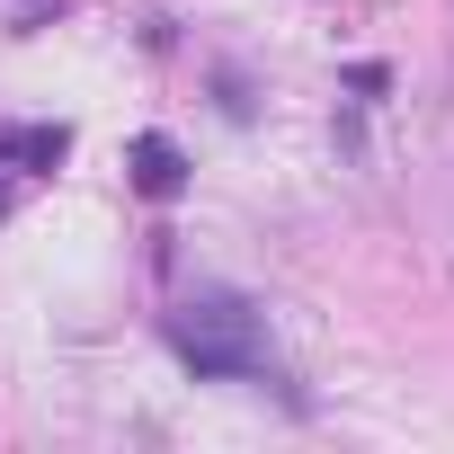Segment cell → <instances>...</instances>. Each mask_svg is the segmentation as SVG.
Listing matches in <instances>:
<instances>
[{"instance_id": "6da1fadb", "label": "cell", "mask_w": 454, "mask_h": 454, "mask_svg": "<svg viewBox=\"0 0 454 454\" xmlns=\"http://www.w3.org/2000/svg\"><path fill=\"white\" fill-rule=\"evenodd\" d=\"M160 339L169 356L196 374V383H286L277 374V348H268V312L232 286H196L160 312Z\"/></svg>"}, {"instance_id": "8992f818", "label": "cell", "mask_w": 454, "mask_h": 454, "mask_svg": "<svg viewBox=\"0 0 454 454\" xmlns=\"http://www.w3.org/2000/svg\"><path fill=\"white\" fill-rule=\"evenodd\" d=\"M54 10H63V0H19V36H36V27H54Z\"/></svg>"}, {"instance_id": "7a4b0ae2", "label": "cell", "mask_w": 454, "mask_h": 454, "mask_svg": "<svg viewBox=\"0 0 454 454\" xmlns=\"http://www.w3.org/2000/svg\"><path fill=\"white\" fill-rule=\"evenodd\" d=\"M63 160H72V125L63 116H10V125H0V223H10L19 196L45 187Z\"/></svg>"}, {"instance_id": "3957f363", "label": "cell", "mask_w": 454, "mask_h": 454, "mask_svg": "<svg viewBox=\"0 0 454 454\" xmlns=\"http://www.w3.org/2000/svg\"><path fill=\"white\" fill-rule=\"evenodd\" d=\"M125 178H134V196H152V205H178L187 196V152H178V134H160V125H143L134 134V152H125Z\"/></svg>"}, {"instance_id": "277c9868", "label": "cell", "mask_w": 454, "mask_h": 454, "mask_svg": "<svg viewBox=\"0 0 454 454\" xmlns=\"http://www.w3.org/2000/svg\"><path fill=\"white\" fill-rule=\"evenodd\" d=\"M214 107H223V125H250L259 116V98H250V81L232 63H214Z\"/></svg>"}, {"instance_id": "5b68a950", "label": "cell", "mask_w": 454, "mask_h": 454, "mask_svg": "<svg viewBox=\"0 0 454 454\" xmlns=\"http://www.w3.org/2000/svg\"><path fill=\"white\" fill-rule=\"evenodd\" d=\"M383 90H392V72H383V63H348V98H356V107H374Z\"/></svg>"}]
</instances>
